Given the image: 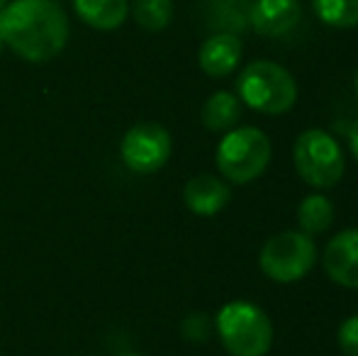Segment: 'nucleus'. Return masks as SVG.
I'll return each instance as SVG.
<instances>
[{
    "label": "nucleus",
    "instance_id": "3",
    "mask_svg": "<svg viewBox=\"0 0 358 356\" xmlns=\"http://www.w3.org/2000/svg\"><path fill=\"white\" fill-rule=\"evenodd\" d=\"M241 103L261 115H283L297 100V83L285 66L275 62H251L236 78Z\"/></svg>",
    "mask_w": 358,
    "mask_h": 356
},
{
    "label": "nucleus",
    "instance_id": "18",
    "mask_svg": "<svg viewBox=\"0 0 358 356\" xmlns=\"http://www.w3.org/2000/svg\"><path fill=\"white\" fill-rule=\"evenodd\" d=\"M339 349L346 356H358V315H351L339 325Z\"/></svg>",
    "mask_w": 358,
    "mask_h": 356
},
{
    "label": "nucleus",
    "instance_id": "8",
    "mask_svg": "<svg viewBox=\"0 0 358 356\" xmlns=\"http://www.w3.org/2000/svg\"><path fill=\"white\" fill-rule=\"evenodd\" d=\"M324 271L336 285L358 290V229H344L329 239Z\"/></svg>",
    "mask_w": 358,
    "mask_h": 356
},
{
    "label": "nucleus",
    "instance_id": "5",
    "mask_svg": "<svg viewBox=\"0 0 358 356\" xmlns=\"http://www.w3.org/2000/svg\"><path fill=\"white\" fill-rule=\"evenodd\" d=\"M292 162L300 178L312 188H334L346 171L344 152L339 142L324 129H305L297 134Z\"/></svg>",
    "mask_w": 358,
    "mask_h": 356
},
{
    "label": "nucleus",
    "instance_id": "15",
    "mask_svg": "<svg viewBox=\"0 0 358 356\" xmlns=\"http://www.w3.org/2000/svg\"><path fill=\"white\" fill-rule=\"evenodd\" d=\"M134 22L146 32H161L173 20V0H132Z\"/></svg>",
    "mask_w": 358,
    "mask_h": 356
},
{
    "label": "nucleus",
    "instance_id": "20",
    "mask_svg": "<svg viewBox=\"0 0 358 356\" xmlns=\"http://www.w3.org/2000/svg\"><path fill=\"white\" fill-rule=\"evenodd\" d=\"M10 3V0H0V10H3L5 8V5H8Z\"/></svg>",
    "mask_w": 358,
    "mask_h": 356
},
{
    "label": "nucleus",
    "instance_id": "21",
    "mask_svg": "<svg viewBox=\"0 0 358 356\" xmlns=\"http://www.w3.org/2000/svg\"><path fill=\"white\" fill-rule=\"evenodd\" d=\"M354 86H356V95H358V71H356V81H354Z\"/></svg>",
    "mask_w": 358,
    "mask_h": 356
},
{
    "label": "nucleus",
    "instance_id": "14",
    "mask_svg": "<svg viewBox=\"0 0 358 356\" xmlns=\"http://www.w3.org/2000/svg\"><path fill=\"white\" fill-rule=\"evenodd\" d=\"M297 225L305 234H322L334 225V205L327 195L312 193L297 205Z\"/></svg>",
    "mask_w": 358,
    "mask_h": 356
},
{
    "label": "nucleus",
    "instance_id": "7",
    "mask_svg": "<svg viewBox=\"0 0 358 356\" xmlns=\"http://www.w3.org/2000/svg\"><path fill=\"white\" fill-rule=\"evenodd\" d=\"M173 152V139L169 129L159 122H139L127 129L120 144V154L129 171L156 173L166 166Z\"/></svg>",
    "mask_w": 358,
    "mask_h": 356
},
{
    "label": "nucleus",
    "instance_id": "9",
    "mask_svg": "<svg viewBox=\"0 0 358 356\" xmlns=\"http://www.w3.org/2000/svg\"><path fill=\"white\" fill-rule=\"evenodd\" d=\"M300 17V0H256L249 13V22L254 32L271 39L292 32Z\"/></svg>",
    "mask_w": 358,
    "mask_h": 356
},
{
    "label": "nucleus",
    "instance_id": "11",
    "mask_svg": "<svg viewBox=\"0 0 358 356\" xmlns=\"http://www.w3.org/2000/svg\"><path fill=\"white\" fill-rule=\"evenodd\" d=\"M183 200L190 213L213 218L227 208V203L231 200V188L224 178H217L213 173H200L185 183Z\"/></svg>",
    "mask_w": 358,
    "mask_h": 356
},
{
    "label": "nucleus",
    "instance_id": "1",
    "mask_svg": "<svg viewBox=\"0 0 358 356\" xmlns=\"http://www.w3.org/2000/svg\"><path fill=\"white\" fill-rule=\"evenodd\" d=\"M69 17L57 0H13L0 10V37L17 57L52 62L69 42Z\"/></svg>",
    "mask_w": 358,
    "mask_h": 356
},
{
    "label": "nucleus",
    "instance_id": "10",
    "mask_svg": "<svg viewBox=\"0 0 358 356\" xmlns=\"http://www.w3.org/2000/svg\"><path fill=\"white\" fill-rule=\"evenodd\" d=\"M244 44L234 32H217L203 42L198 52V64L210 78H224L239 66Z\"/></svg>",
    "mask_w": 358,
    "mask_h": 356
},
{
    "label": "nucleus",
    "instance_id": "12",
    "mask_svg": "<svg viewBox=\"0 0 358 356\" xmlns=\"http://www.w3.org/2000/svg\"><path fill=\"white\" fill-rule=\"evenodd\" d=\"M73 8L85 24L105 32L117 29L129 15L127 0H73Z\"/></svg>",
    "mask_w": 358,
    "mask_h": 356
},
{
    "label": "nucleus",
    "instance_id": "13",
    "mask_svg": "<svg viewBox=\"0 0 358 356\" xmlns=\"http://www.w3.org/2000/svg\"><path fill=\"white\" fill-rule=\"evenodd\" d=\"M241 120V100L229 90H217L203 105V124L210 132H229Z\"/></svg>",
    "mask_w": 358,
    "mask_h": 356
},
{
    "label": "nucleus",
    "instance_id": "4",
    "mask_svg": "<svg viewBox=\"0 0 358 356\" xmlns=\"http://www.w3.org/2000/svg\"><path fill=\"white\" fill-rule=\"evenodd\" d=\"M222 178L236 185L256 180L271 164V139L256 127H234L224 132L215 154Z\"/></svg>",
    "mask_w": 358,
    "mask_h": 356
},
{
    "label": "nucleus",
    "instance_id": "17",
    "mask_svg": "<svg viewBox=\"0 0 358 356\" xmlns=\"http://www.w3.org/2000/svg\"><path fill=\"white\" fill-rule=\"evenodd\" d=\"M180 332H183L185 342H193V344H203L210 339V332H213V322L205 313H193L183 320L180 325Z\"/></svg>",
    "mask_w": 358,
    "mask_h": 356
},
{
    "label": "nucleus",
    "instance_id": "22",
    "mask_svg": "<svg viewBox=\"0 0 358 356\" xmlns=\"http://www.w3.org/2000/svg\"><path fill=\"white\" fill-rule=\"evenodd\" d=\"M120 356H144V354H120Z\"/></svg>",
    "mask_w": 358,
    "mask_h": 356
},
{
    "label": "nucleus",
    "instance_id": "6",
    "mask_svg": "<svg viewBox=\"0 0 358 356\" xmlns=\"http://www.w3.org/2000/svg\"><path fill=\"white\" fill-rule=\"evenodd\" d=\"M317 262V247L310 234L285 229L266 239L259 254V266L275 283H295L305 278Z\"/></svg>",
    "mask_w": 358,
    "mask_h": 356
},
{
    "label": "nucleus",
    "instance_id": "16",
    "mask_svg": "<svg viewBox=\"0 0 358 356\" xmlns=\"http://www.w3.org/2000/svg\"><path fill=\"white\" fill-rule=\"evenodd\" d=\"M312 10L329 27L351 29L358 24V0H312Z\"/></svg>",
    "mask_w": 358,
    "mask_h": 356
},
{
    "label": "nucleus",
    "instance_id": "23",
    "mask_svg": "<svg viewBox=\"0 0 358 356\" xmlns=\"http://www.w3.org/2000/svg\"><path fill=\"white\" fill-rule=\"evenodd\" d=\"M0 52H3V37H0Z\"/></svg>",
    "mask_w": 358,
    "mask_h": 356
},
{
    "label": "nucleus",
    "instance_id": "2",
    "mask_svg": "<svg viewBox=\"0 0 358 356\" xmlns=\"http://www.w3.org/2000/svg\"><path fill=\"white\" fill-rule=\"evenodd\" d=\"M222 347L231 356H266L273 344V325L266 310L249 300L222 305L215 318Z\"/></svg>",
    "mask_w": 358,
    "mask_h": 356
},
{
    "label": "nucleus",
    "instance_id": "19",
    "mask_svg": "<svg viewBox=\"0 0 358 356\" xmlns=\"http://www.w3.org/2000/svg\"><path fill=\"white\" fill-rule=\"evenodd\" d=\"M349 144H351V152H354L356 162H358V122L351 127V132H349Z\"/></svg>",
    "mask_w": 358,
    "mask_h": 356
}]
</instances>
